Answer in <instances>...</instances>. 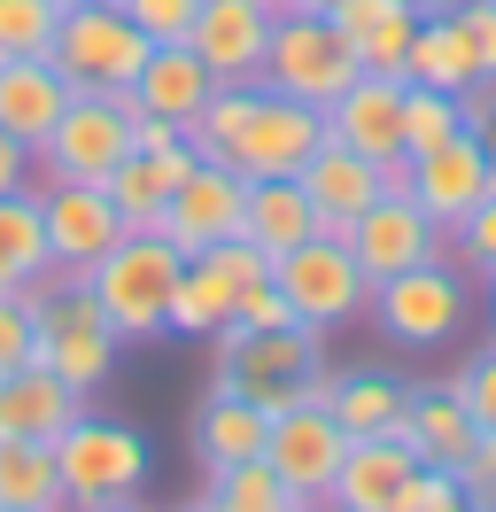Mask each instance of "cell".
Masks as SVG:
<instances>
[{
	"instance_id": "cell-1",
	"label": "cell",
	"mask_w": 496,
	"mask_h": 512,
	"mask_svg": "<svg viewBox=\"0 0 496 512\" xmlns=\"http://www.w3.org/2000/svg\"><path fill=\"white\" fill-rule=\"evenodd\" d=\"M210 381L241 388V396H256L264 412H295V404H326V334L303 319L287 326H264V334H217V365Z\"/></svg>"
},
{
	"instance_id": "cell-2",
	"label": "cell",
	"mask_w": 496,
	"mask_h": 512,
	"mask_svg": "<svg viewBox=\"0 0 496 512\" xmlns=\"http://www.w3.org/2000/svg\"><path fill=\"white\" fill-rule=\"evenodd\" d=\"M31 334H39V365H55L70 388H101L109 373H117V350L124 334L109 319H101V303H93V288L78 280V272H47V280H31Z\"/></svg>"
},
{
	"instance_id": "cell-3",
	"label": "cell",
	"mask_w": 496,
	"mask_h": 512,
	"mask_svg": "<svg viewBox=\"0 0 496 512\" xmlns=\"http://www.w3.org/2000/svg\"><path fill=\"white\" fill-rule=\"evenodd\" d=\"M179 264H186V249H171L163 233H124L117 249L86 272V288H93L101 319L117 326L124 342H155V334H171V288H179Z\"/></svg>"
},
{
	"instance_id": "cell-4",
	"label": "cell",
	"mask_w": 496,
	"mask_h": 512,
	"mask_svg": "<svg viewBox=\"0 0 496 512\" xmlns=\"http://www.w3.org/2000/svg\"><path fill=\"white\" fill-rule=\"evenodd\" d=\"M55 466H62V505H124L148 489V435L132 419L109 412H78L55 435Z\"/></svg>"
},
{
	"instance_id": "cell-5",
	"label": "cell",
	"mask_w": 496,
	"mask_h": 512,
	"mask_svg": "<svg viewBox=\"0 0 496 512\" xmlns=\"http://www.w3.org/2000/svg\"><path fill=\"white\" fill-rule=\"evenodd\" d=\"M124 156H132V94H70V109L55 117V132L31 148L39 187H55V179L101 187Z\"/></svg>"
},
{
	"instance_id": "cell-6",
	"label": "cell",
	"mask_w": 496,
	"mask_h": 512,
	"mask_svg": "<svg viewBox=\"0 0 496 512\" xmlns=\"http://www.w3.org/2000/svg\"><path fill=\"white\" fill-rule=\"evenodd\" d=\"M47 63L70 78V94H124L140 78V63H148V32L124 16L117 0L109 8H62Z\"/></svg>"
},
{
	"instance_id": "cell-7",
	"label": "cell",
	"mask_w": 496,
	"mask_h": 512,
	"mask_svg": "<svg viewBox=\"0 0 496 512\" xmlns=\"http://www.w3.org/2000/svg\"><path fill=\"white\" fill-rule=\"evenodd\" d=\"M357 78L349 39L334 32V16H303V8H279L272 16V55H264V86L310 109H334L341 86Z\"/></svg>"
},
{
	"instance_id": "cell-8",
	"label": "cell",
	"mask_w": 496,
	"mask_h": 512,
	"mask_svg": "<svg viewBox=\"0 0 496 512\" xmlns=\"http://www.w3.org/2000/svg\"><path fill=\"white\" fill-rule=\"evenodd\" d=\"M272 280L279 295L295 303V319L303 326H349L357 311H372V280H365V264L349 256V241L341 233H310L303 249H287L272 256Z\"/></svg>"
},
{
	"instance_id": "cell-9",
	"label": "cell",
	"mask_w": 496,
	"mask_h": 512,
	"mask_svg": "<svg viewBox=\"0 0 496 512\" xmlns=\"http://www.w3.org/2000/svg\"><path fill=\"white\" fill-rule=\"evenodd\" d=\"M372 319L380 334L396 342V350H442L465 319V280L450 256H434V264H411L396 280H380L372 288Z\"/></svg>"
},
{
	"instance_id": "cell-10",
	"label": "cell",
	"mask_w": 496,
	"mask_h": 512,
	"mask_svg": "<svg viewBox=\"0 0 496 512\" xmlns=\"http://www.w3.org/2000/svg\"><path fill=\"white\" fill-rule=\"evenodd\" d=\"M318 140H326V109H310V101H287V94H272V86H256L248 125H241V140H233V156H225V163H233L241 179H295Z\"/></svg>"
},
{
	"instance_id": "cell-11",
	"label": "cell",
	"mask_w": 496,
	"mask_h": 512,
	"mask_svg": "<svg viewBox=\"0 0 496 512\" xmlns=\"http://www.w3.org/2000/svg\"><path fill=\"white\" fill-rule=\"evenodd\" d=\"M39 225H47V256H55V272H78V280H86L93 264L132 233L124 210L109 202V187H78V179L39 187Z\"/></svg>"
},
{
	"instance_id": "cell-12",
	"label": "cell",
	"mask_w": 496,
	"mask_h": 512,
	"mask_svg": "<svg viewBox=\"0 0 496 512\" xmlns=\"http://www.w3.org/2000/svg\"><path fill=\"white\" fill-rule=\"evenodd\" d=\"M349 256L365 264V280L380 288V280H396L411 264H434V256H442V225L403 187H388L380 202H365V210L349 218Z\"/></svg>"
},
{
	"instance_id": "cell-13",
	"label": "cell",
	"mask_w": 496,
	"mask_h": 512,
	"mask_svg": "<svg viewBox=\"0 0 496 512\" xmlns=\"http://www.w3.org/2000/svg\"><path fill=\"white\" fill-rule=\"evenodd\" d=\"M241 202H248V179L233 171V163H194L179 187H171V202H163V241L186 256L217 249V241H233L241 233Z\"/></svg>"
},
{
	"instance_id": "cell-14",
	"label": "cell",
	"mask_w": 496,
	"mask_h": 512,
	"mask_svg": "<svg viewBox=\"0 0 496 512\" xmlns=\"http://www.w3.org/2000/svg\"><path fill=\"white\" fill-rule=\"evenodd\" d=\"M186 47L210 63L217 86H264V55H272V8L256 0H202Z\"/></svg>"
},
{
	"instance_id": "cell-15",
	"label": "cell",
	"mask_w": 496,
	"mask_h": 512,
	"mask_svg": "<svg viewBox=\"0 0 496 512\" xmlns=\"http://www.w3.org/2000/svg\"><path fill=\"white\" fill-rule=\"evenodd\" d=\"M489 163H496L489 140H481V132H458V140H442V148H427V156H411V187H403V194H411L442 233H458L465 210H473L481 194H496L489 187Z\"/></svg>"
},
{
	"instance_id": "cell-16",
	"label": "cell",
	"mask_w": 496,
	"mask_h": 512,
	"mask_svg": "<svg viewBox=\"0 0 496 512\" xmlns=\"http://www.w3.org/2000/svg\"><path fill=\"white\" fill-rule=\"evenodd\" d=\"M341 435L334 412L326 404H295V412L272 419V443H264V458L279 466V481L303 497V505H326V489H334V466H341Z\"/></svg>"
},
{
	"instance_id": "cell-17",
	"label": "cell",
	"mask_w": 496,
	"mask_h": 512,
	"mask_svg": "<svg viewBox=\"0 0 496 512\" xmlns=\"http://www.w3.org/2000/svg\"><path fill=\"white\" fill-rule=\"evenodd\" d=\"M427 458L403 443V435H365V443H341L334 489H326V512H396L403 481L419 474Z\"/></svg>"
},
{
	"instance_id": "cell-18",
	"label": "cell",
	"mask_w": 496,
	"mask_h": 512,
	"mask_svg": "<svg viewBox=\"0 0 496 512\" xmlns=\"http://www.w3.org/2000/svg\"><path fill=\"white\" fill-rule=\"evenodd\" d=\"M295 179H303V194L318 202V233H341V241H349V218L388 194V163L357 156V148H341V140H318Z\"/></svg>"
},
{
	"instance_id": "cell-19",
	"label": "cell",
	"mask_w": 496,
	"mask_h": 512,
	"mask_svg": "<svg viewBox=\"0 0 496 512\" xmlns=\"http://www.w3.org/2000/svg\"><path fill=\"white\" fill-rule=\"evenodd\" d=\"M326 140H341V148H357L372 163H396L403 156V78L357 70L341 86V101L326 109Z\"/></svg>"
},
{
	"instance_id": "cell-20",
	"label": "cell",
	"mask_w": 496,
	"mask_h": 512,
	"mask_svg": "<svg viewBox=\"0 0 496 512\" xmlns=\"http://www.w3.org/2000/svg\"><path fill=\"white\" fill-rule=\"evenodd\" d=\"M194 163H202V156H194V140L179 132V140H163V148H132L101 187H109V202L124 210L132 233H163V202H171V187H179Z\"/></svg>"
},
{
	"instance_id": "cell-21",
	"label": "cell",
	"mask_w": 496,
	"mask_h": 512,
	"mask_svg": "<svg viewBox=\"0 0 496 512\" xmlns=\"http://www.w3.org/2000/svg\"><path fill=\"white\" fill-rule=\"evenodd\" d=\"M334 16V32L349 39V55H357V70H372V78H403V47H411V32H419V0H334L326 8Z\"/></svg>"
},
{
	"instance_id": "cell-22",
	"label": "cell",
	"mask_w": 496,
	"mask_h": 512,
	"mask_svg": "<svg viewBox=\"0 0 496 512\" xmlns=\"http://www.w3.org/2000/svg\"><path fill=\"white\" fill-rule=\"evenodd\" d=\"M264 443H272V412H264L256 396H241V388L210 381L202 412H194V458H202V474L241 466V458H264Z\"/></svg>"
},
{
	"instance_id": "cell-23",
	"label": "cell",
	"mask_w": 496,
	"mask_h": 512,
	"mask_svg": "<svg viewBox=\"0 0 496 512\" xmlns=\"http://www.w3.org/2000/svg\"><path fill=\"white\" fill-rule=\"evenodd\" d=\"M124 94H132V109H148V117L194 125L202 101L217 94V78H210V63H202L186 39H171V47H148V63H140V78H132Z\"/></svg>"
},
{
	"instance_id": "cell-24",
	"label": "cell",
	"mask_w": 496,
	"mask_h": 512,
	"mask_svg": "<svg viewBox=\"0 0 496 512\" xmlns=\"http://www.w3.org/2000/svg\"><path fill=\"white\" fill-rule=\"evenodd\" d=\"M78 412H86V388H70L55 365H39V357H31L24 373H8V381H0V435L55 443Z\"/></svg>"
},
{
	"instance_id": "cell-25",
	"label": "cell",
	"mask_w": 496,
	"mask_h": 512,
	"mask_svg": "<svg viewBox=\"0 0 496 512\" xmlns=\"http://www.w3.org/2000/svg\"><path fill=\"white\" fill-rule=\"evenodd\" d=\"M326 412H334V427L349 443H365V435H403L411 381H403V373H380V365L334 373V381H326Z\"/></svg>"
},
{
	"instance_id": "cell-26",
	"label": "cell",
	"mask_w": 496,
	"mask_h": 512,
	"mask_svg": "<svg viewBox=\"0 0 496 512\" xmlns=\"http://www.w3.org/2000/svg\"><path fill=\"white\" fill-rule=\"evenodd\" d=\"M70 109V78H62L47 55H16V63H0V132H16L24 148H39L55 117Z\"/></svg>"
},
{
	"instance_id": "cell-27",
	"label": "cell",
	"mask_w": 496,
	"mask_h": 512,
	"mask_svg": "<svg viewBox=\"0 0 496 512\" xmlns=\"http://www.w3.org/2000/svg\"><path fill=\"white\" fill-rule=\"evenodd\" d=\"M403 443L419 450L427 466H450L458 474L473 443H481V427L465 419V404L450 396V381H411V412H403Z\"/></svg>"
},
{
	"instance_id": "cell-28",
	"label": "cell",
	"mask_w": 496,
	"mask_h": 512,
	"mask_svg": "<svg viewBox=\"0 0 496 512\" xmlns=\"http://www.w3.org/2000/svg\"><path fill=\"white\" fill-rule=\"evenodd\" d=\"M318 233V202L303 194V179H248L241 202V241H256L264 256H287Z\"/></svg>"
},
{
	"instance_id": "cell-29",
	"label": "cell",
	"mask_w": 496,
	"mask_h": 512,
	"mask_svg": "<svg viewBox=\"0 0 496 512\" xmlns=\"http://www.w3.org/2000/svg\"><path fill=\"white\" fill-rule=\"evenodd\" d=\"M55 256H47V225H39V194L16 187L0 194V295H24L31 280H47Z\"/></svg>"
},
{
	"instance_id": "cell-30",
	"label": "cell",
	"mask_w": 496,
	"mask_h": 512,
	"mask_svg": "<svg viewBox=\"0 0 496 512\" xmlns=\"http://www.w3.org/2000/svg\"><path fill=\"white\" fill-rule=\"evenodd\" d=\"M403 78H411V86H442V94H458L465 78H481L458 16H419V32L403 47Z\"/></svg>"
},
{
	"instance_id": "cell-31",
	"label": "cell",
	"mask_w": 496,
	"mask_h": 512,
	"mask_svg": "<svg viewBox=\"0 0 496 512\" xmlns=\"http://www.w3.org/2000/svg\"><path fill=\"white\" fill-rule=\"evenodd\" d=\"M225 319H233V280H225V264H217V256H186L179 288H171V334L210 342Z\"/></svg>"
},
{
	"instance_id": "cell-32",
	"label": "cell",
	"mask_w": 496,
	"mask_h": 512,
	"mask_svg": "<svg viewBox=\"0 0 496 512\" xmlns=\"http://www.w3.org/2000/svg\"><path fill=\"white\" fill-rule=\"evenodd\" d=\"M0 505L62 512V466H55V443H31V435H0Z\"/></svg>"
},
{
	"instance_id": "cell-33",
	"label": "cell",
	"mask_w": 496,
	"mask_h": 512,
	"mask_svg": "<svg viewBox=\"0 0 496 512\" xmlns=\"http://www.w3.org/2000/svg\"><path fill=\"white\" fill-rule=\"evenodd\" d=\"M202 505H210V512H295L303 497L279 481L272 458H241V466H217V474H210Z\"/></svg>"
},
{
	"instance_id": "cell-34",
	"label": "cell",
	"mask_w": 496,
	"mask_h": 512,
	"mask_svg": "<svg viewBox=\"0 0 496 512\" xmlns=\"http://www.w3.org/2000/svg\"><path fill=\"white\" fill-rule=\"evenodd\" d=\"M465 117H458V94H442V86H411L403 78V156H427L442 140H458Z\"/></svg>"
},
{
	"instance_id": "cell-35",
	"label": "cell",
	"mask_w": 496,
	"mask_h": 512,
	"mask_svg": "<svg viewBox=\"0 0 496 512\" xmlns=\"http://www.w3.org/2000/svg\"><path fill=\"white\" fill-rule=\"evenodd\" d=\"M62 24V0H0V63L16 55H47Z\"/></svg>"
},
{
	"instance_id": "cell-36",
	"label": "cell",
	"mask_w": 496,
	"mask_h": 512,
	"mask_svg": "<svg viewBox=\"0 0 496 512\" xmlns=\"http://www.w3.org/2000/svg\"><path fill=\"white\" fill-rule=\"evenodd\" d=\"M295 319V303L279 295V280L264 272V280H248V288H233V319L217 326V334H264V326H287ZM210 334V342H217Z\"/></svg>"
},
{
	"instance_id": "cell-37",
	"label": "cell",
	"mask_w": 496,
	"mask_h": 512,
	"mask_svg": "<svg viewBox=\"0 0 496 512\" xmlns=\"http://www.w3.org/2000/svg\"><path fill=\"white\" fill-rule=\"evenodd\" d=\"M450 396L465 404V419H473L481 435H496V342H489V350H473L458 373H450Z\"/></svg>"
},
{
	"instance_id": "cell-38",
	"label": "cell",
	"mask_w": 496,
	"mask_h": 512,
	"mask_svg": "<svg viewBox=\"0 0 496 512\" xmlns=\"http://www.w3.org/2000/svg\"><path fill=\"white\" fill-rule=\"evenodd\" d=\"M396 512H473V489H465V474H450V466H419V474L403 481Z\"/></svg>"
},
{
	"instance_id": "cell-39",
	"label": "cell",
	"mask_w": 496,
	"mask_h": 512,
	"mask_svg": "<svg viewBox=\"0 0 496 512\" xmlns=\"http://www.w3.org/2000/svg\"><path fill=\"white\" fill-rule=\"evenodd\" d=\"M450 241H458V264H465V272L496 280V194H481V202L465 210V225L450 233Z\"/></svg>"
},
{
	"instance_id": "cell-40",
	"label": "cell",
	"mask_w": 496,
	"mask_h": 512,
	"mask_svg": "<svg viewBox=\"0 0 496 512\" xmlns=\"http://www.w3.org/2000/svg\"><path fill=\"white\" fill-rule=\"evenodd\" d=\"M124 16L148 32V47H171V39L194 32V16H202V0H117Z\"/></svg>"
},
{
	"instance_id": "cell-41",
	"label": "cell",
	"mask_w": 496,
	"mask_h": 512,
	"mask_svg": "<svg viewBox=\"0 0 496 512\" xmlns=\"http://www.w3.org/2000/svg\"><path fill=\"white\" fill-rule=\"evenodd\" d=\"M39 357V334H31V295H0V381L24 373Z\"/></svg>"
},
{
	"instance_id": "cell-42",
	"label": "cell",
	"mask_w": 496,
	"mask_h": 512,
	"mask_svg": "<svg viewBox=\"0 0 496 512\" xmlns=\"http://www.w3.org/2000/svg\"><path fill=\"white\" fill-rule=\"evenodd\" d=\"M458 24H465V47H473V70L496 78V0H473Z\"/></svg>"
},
{
	"instance_id": "cell-43",
	"label": "cell",
	"mask_w": 496,
	"mask_h": 512,
	"mask_svg": "<svg viewBox=\"0 0 496 512\" xmlns=\"http://www.w3.org/2000/svg\"><path fill=\"white\" fill-rule=\"evenodd\" d=\"M458 117H465V132L489 140V132H496V78H465V86H458Z\"/></svg>"
},
{
	"instance_id": "cell-44",
	"label": "cell",
	"mask_w": 496,
	"mask_h": 512,
	"mask_svg": "<svg viewBox=\"0 0 496 512\" xmlns=\"http://www.w3.org/2000/svg\"><path fill=\"white\" fill-rule=\"evenodd\" d=\"M458 474H465V489H473V505H496V435L473 443V458H465Z\"/></svg>"
},
{
	"instance_id": "cell-45",
	"label": "cell",
	"mask_w": 496,
	"mask_h": 512,
	"mask_svg": "<svg viewBox=\"0 0 496 512\" xmlns=\"http://www.w3.org/2000/svg\"><path fill=\"white\" fill-rule=\"evenodd\" d=\"M31 187V148L16 140V132H0V194Z\"/></svg>"
},
{
	"instance_id": "cell-46",
	"label": "cell",
	"mask_w": 496,
	"mask_h": 512,
	"mask_svg": "<svg viewBox=\"0 0 496 512\" xmlns=\"http://www.w3.org/2000/svg\"><path fill=\"white\" fill-rule=\"evenodd\" d=\"M419 8H427V16H465L473 0H419Z\"/></svg>"
},
{
	"instance_id": "cell-47",
	"label": "cell",
	"mask_w": 496,
	"mask_h": 512,
	"mask_svg": "<svg viewBox=\"0 0 496 512\" xmlns=\"http://www.w3.org/2000/svg\"><path fill=\"white\" fill-rule=\"evenodd\" d=\"M78 512H148L140 497H124V505H78Z\"/></svg>"
},
{
	"instance_id": "cell-48",
	"label": "cell",
	"mask_w": 496,
	"mask_h": 512,
	"mask_svg": "<svg viewBox=\"0 0 496 512\" xmlns=\"http://www.w3.org/2000/svg\"><path fill=\"white\" fill-rule=\"evenodd\" d=\"M287 8H303V16H326V8H334V0H287Z\"/></svg>"
},
{
	"instance_id": "cell-49",
	"label": "cell",
	"mask_w": 496,
	"mask_h": 512,
	"mask_svg": "<svg viewBox=\"0 0 496 512\" xmlns=\"http://www.w3.org/2000/svg\"><path fill=\"white\" fill-rule=\"evenodd\" d=\"M62 8H109V0H62Z\"/></svg>"
},
{
	"instance_id": "cell-50",
	"label": "cell",
	"mask_w": 496,
	"mask_h": 512,
	"mask_svg": "<svg viewBox=\"0 0 496 512\" xmlns=\"http://www.w3.org/2000/svg\"><path fill=\"white\" fill-rule=\"evenodd\" d=\"M256 8H272V16H279V8H287V0H256Z\"/></svg>"
},
{
	"instance_id": "cell-51",
	"label": "cell",
	"mask_w": 496,
	"mask_h": 512,
	"mask_svg": "<svg viewBox=\"0 0 496 512\" xmlns=\"http://www.w3.org/2000/svg\"><path fill=\"white\" fill-rule=\"evenodd\" d=\"M0 512H24V505H0ZM62 512H70V505H62Z\"/></svg>"
},
{
	"instance_id": "cell-52",
	"label": "cell",
	"mask_w": 496,
	"mask_h": 512,
	"mask_svg": "<svg viewBox=\"0 0 496 512\" xmlns=\"http://www.w3.org/2000/svg\"><path fill=\"white\" fill-rule=\"evenodd\" d=\"M179 512H210V505H179Z\"/></svg>"
},
{
	"instance_id": "cell-53",
	"label": "cell",
	"mask_w": 496,
	"mask_h": 512,
	"mask_svg": "<svg viewBox=\"0 0 496 512\" xmlns=\"http://www.w3.org/2000/svg\"><path fill=\"white\" fill-rule=\"evenodd\" d=\"M489 187H496V163H489Z\"/></svg>"
},
{
	"instance_id": "cell-54",
	"label": "cell",
	"mask_w": 496,
	"mask_h": 512,
	"mask_svg": "<svg viewBox=\"0 0 496 512\" xmlns=\"http://www.w3.org/2000/svg\"><path fill=\"white\" fill-rule=\"evenodd\" d=\"M295 512H318V505H295Z\"/></svg>"
},
{
	"instance_id": "cell-55",
	"label": "cell",
	"mask_w": 496,
	"mask_h": 512,
	"mask_svg": "<svg viewBox=\"0 0 496 512\" xmlns=\"http://www.w3.org/2000/svg\"><path fill=\"white\" fill-rule=\"evenodd\" d=\"M473 512H489V505H473Z\"/></svg>"
},
{
	"instance_id": "cell-56",
	"label": "cell",
	"mask_w": 496,
	"mask_h": 512,
	"mask_svg": "<svg viewBox=\"0 0 496 512\" xmlns=\"http://www.w3.org/2000/svg\"><path fill=\"white\" fill-rule=\"evenodd\" d=\"M489 288H496V280H489Z\"/></svg>"
}]
</instances>
